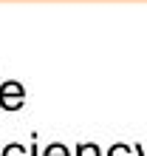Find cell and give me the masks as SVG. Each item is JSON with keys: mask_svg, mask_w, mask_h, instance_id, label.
I'll return each instance as SVG.
<instances>
[{"mask_svg": "<svg viewBox=\"0 0 147 156\" xmlns=\"http://www.w3.org/2000/svg\"><path fill=\"white\" fill-rule=\"evenodd\" d=\"M77 156H102V151H99V145L85 142V145H77Z\"/></svg>", "mask_w": 147, "mask_h": 156, "instance_id": "cell-1", "label": "cell"}, {"mask_svg": "<svg viewBox=\"0 0 147 156\" xmlns=\"http://www.w3.org/2000/svg\"><path fill=\"white\" fill-rule=\"evenodd\" d=\"M3 156H26V148H20L17 142H12V145L3 148Z\"/></svg>", "mask_w": 147, "mask_h": 156, "instance_id": "cell-2", "label": "cell"}, {"mask_svg": "<svg viewBox=\"0 0 147 156\" xmlns=\"http://www.w3.org/2000/svg\"><path fill=\"white\" fill-rule=\"evenodd\" d=\"M45 156H68V148H62V145H48Z\"/></svg>", "mask_w": 147, "mask_h": 156, "instance_id": "cell-3", "label": "cell"}, {"mask_svg": "<svg viewBox=\"0 0 147 156\" xmlns=\"http://www.w3.org/2000/svg\"><path fill=\"white\" fill-rule=\"evenodd\" d=\"M127 151H130L127 145H113V148L108 151V156H127Z\"/></svg>", "mask_w": 147, "mask_h": 156, "instance_id": "cell-4", "label": "cell"}, {"mask_svg": "<svg viewBox=\"0 0 147 156\" xmlns=\"http://www.w3.org/2000/svg\"><path fill=\"white\" fill-rule=\"evenodd\" d=\"M133 151H136V156H144V151H142V145H133Z\"/></svg>", "mask_w": 147, "mask_h": 156, "instance_id": "cell-5", "label": "cell"}, {"mask_svg": "<svg viewBox=\"0 0 147 156\" xmlns=\"http://www.w3.org/2000/svg\"><path fill=\"white\" fill-rule=\"evenodd\" d=\"M31 156H37V133H34V151H31Z\"/></svg>", "mask_w": 147, "mask_h": 156, "instance_id": "cell-6", "label": "cell"}]
</instances>
